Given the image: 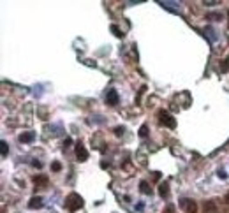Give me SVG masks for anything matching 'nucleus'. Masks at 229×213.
I'll return each mask as SVG.
<instances>
[{
  "label": "nucleus",
  "instance_id": "1",
  "mask_svg": "<svg viewBox=\"0 0 229 213\" xmlns=\"http://www.w3.org/2000/svg\"><path fill=\"white\" fill-rule=\"evenodd\" d=\"M63 204H65V208H67L69 211H76V210H79L81 206H83V199H81L78 194L72 192V194H69L67 197H65V203Z\"/></svg>",
  "mask_w": 229,
  "mask_h": 213
},
{
  "label": "nucleus",
  "instance_id": "2",
  "mask_svg": "<svg viewBox=\"0 0 229 213\" xmlns=\"http://www.w3.org/2000/svg\"><path fill=\"white\" fill-rule=\"evenodd\" d=\"M159 122H161L162 125L169 127V129H175V127H176L175 118H173V116H171L167 111H159Z\"/></svg>",
  "mask_w": 229,
  "mask_h": 213
},
{
  "label": "nucleus",
  "instance_id": "3",
  "mask_svg": "<svg viewBox=\"0 0 229 213\" xmlns=\"http://www.w3.org/2000/svg\"><path fill=\"white\" fill-rule=\"evenodd\" d=\"M106 102H108L109 106H117L118 104V93L117 90H108V93H106Z\"/></svg>",
  "mask_w": 229,
  "mask_h": 213
},
{
  "label": "nucleus",
  "instance_id": "4",
  "mask_svg": "<svg viewBox=\"0 0 229 213\" xmlns=\"http://www.w3.org/2000/svg\"><path fill=\"white\" fill-rule=\"evenodd\" d=\"M76 157H78L79 162H85V160L88 159V153H86L85 146H83L81 143H78V145H76Z\"/></svg>",
  "mask_w": 229,
  "mask_h": 213
},
{
  "label": "nucleus",
  "instance_id": "5",
  "mask_svg": "<svg viewBox=\"0 0 229 213\" xmlns=\"http://www.w3.org/2000/svg\"><path fill=\"white\" fill-rule=\"evenodd\" d=\"M182 206H183V208L187 210V213H198V208H196V203H194V201L183 199V203H182Z\"/></svg>",
  "mask_w": 229,
  "mask_h": 213
},
{
  "label": "nucleus",
  "instance_id": "6",
  "mask_svg": "<svg viewBox=\"0 0 229 213\" xmlns=\"http://www.w3.org/2000/svg\"><path fill=\"white\" fill-rule=\"evenodd\" d=\"M34 138H35V134L34 132H23L21 136H19V141L21 143H30Z\"/></svg>",
  "mask_w": 229,
  "mask_h": 213
},
{
  "label": "nucleus",
  "instance_id": "7",
  "mask_svg": "<svg viewBox=\"0 0 229 213\" xmlns=\"http://www.w3.org/2000/svg\"><path fill=\"white\" fill-rule=\"evenodd\" d=\"M34 183L37 187H46L48 185V176H35L34 178Z\"/></svg>",
  "mask_w": 229,
  "mask_h": 213
},
{
  "label": "nucleus",
  "instance_id": "8",
  "mask_svg": "<svg viewBox=\"0 0 229 213\" xmlns=\"http://www.w3.org/2000/svg\"><path fill=\"white\" fill-rule=\"evenodd\" d=\"M28 206H30L32 210H34V208H41V206H42V201H41V197H32Z\"/></svg>",
  "mask_w": 229,
  "mask_h": 213
},
{
  "label": "nucleus",
  "instance_id": "9",
  "mask_svg": "<svg viewBox=\"0 0 229 213\" xmlns=\"http://www.w3.org/2000/svg\"><path fill=\"white\" fill-rule=\"evenodd\" d=\"M167 188H169V187H167V183H161V188H159V192H161L162 197H166V195H167V192H169Z\"/></svg>",
  "mask_w": 229,
  "mask_h": 213
},
{
  "label": "nucleus",
  "instance_id": "10",
  "mask_svg": "<svg viewBox=\"0 0 229 213\" xmlns=\"http://www.w3.org/2000/svg\"><path fill=\"white\" fill-rule=\"evenodd\" d=\"M141 192H144V194H152V188H148V183L146 182H141Z\"/></svg>",
  "mask_w": 229,
  "mask_h": 213
},
{
  "label": "nucleus",
  "instance_id": "11",
  "mask_svg": "<svg viewBox=\"0 0 229 213\" xmlns=\"http://www.w3.org/2000/svg\"><path fill=\"white\" fill-rule=\"evenodd\" d=\"M146 130H148V129H146V125H143V127L139 129V136H141V138H146V134H148Z\"/></svg>",
  "mask_w": 229,
  "mask_h": 213
},
{
  "label": "nucleus",
  "instance_id": "12",
  "mask_svg": "<svg viewBox=\"0 0 229 213\" xmlns=\"http://www.w3.org/2000/svg\"><path fill=\"white\" fill-rule=\"evenodd\" d=\"M2 155H7V143H5V141H2Z\"/></svg>",
  "mask_w": 229,
  "mask_h": 213
},
{
  "label": "nucleus",
  "instance_id": "13",
  "mask_svg": "<svg viewBox=\"0 0 229 213\" xmlns=\"http://www.w3.org/2000/svg\"><path fill=\"white\" fill-rule=\"evenodd\" d=\"M60 167H62L60 162H53V164H51V169H53V171H60Z\"/></svg>",
  "mask_w": 229,
  "mask_h": 213
},
{
  "label": "nucleus",
  "instance_id": "14",
  "mask_svg": "<svg viewBox=\"0 0 229 213\" xmlns=\"http://www.w3.org/2000/svg\"><path fill=\"white\" fill-rule=\"evenodd\" d=\"M220 69H222V71H229V58H227V60H224V63H222Z\"/></svg>",
  "mask_w": 229,
  "mask_h": 213
},
{
  "label": "nucleus",
  "instance_id": "15",
  "mask_svg": "<svg viewBox=\"0 0 229 213\" xmlns=\"http://www.w3.org/2000/svg\"><path fill=\"white\" fill-rule=\"evenodd\" d=\"M111 30L115 32V36H117V37H122V36H123V34H120V30H118V28L115 27V25H113V27H111Z\"/></svg>",
  "mask_w": 229,
  "mask_h": 213
},
{
  "label": "nucleus",
  "instance_id": "16",
  "mask_svg": "<svg viewBox=\"0 0 229 213\" xmlns=\"http://www.w3.org/2000/svg\"><path fill=\"white\" fill-rule=\"evenodd\" d=\"M115 134H117V136H122V134H123V127H117V129H115Z\"/></svg>",
  "mask_w": 229,
  "mask_h": 213
},
{
  "label": "nucleus",
  "instance_id": "17",
  "mask_svg": "<svg viewBox=\"0 0 229 213\" xmlns=\"http://www.w3.org/2000/svg\"><path fill=\"white\" fill-rule=\"evenodd\" d=\"M32 166H34V167H41V162H37V160H34V162H32Z\"/></svg>",
  "mask_w": 229,
  "mask_h": 213
},
{
  "label": "nucleus",
  "instance_id": "18",
  "mask_svg": "<svg viewBox=\"0 0 229 213\" xmlns=\"http://www.w3.org/2000/svg\"><path fill=\"white\" fill-rule=\"evenodd\" d=\"M219 2H204V5H217Z\"/></svg>",
  "mask_w": 229,
  "mask_h": 213
}]
</instances>
